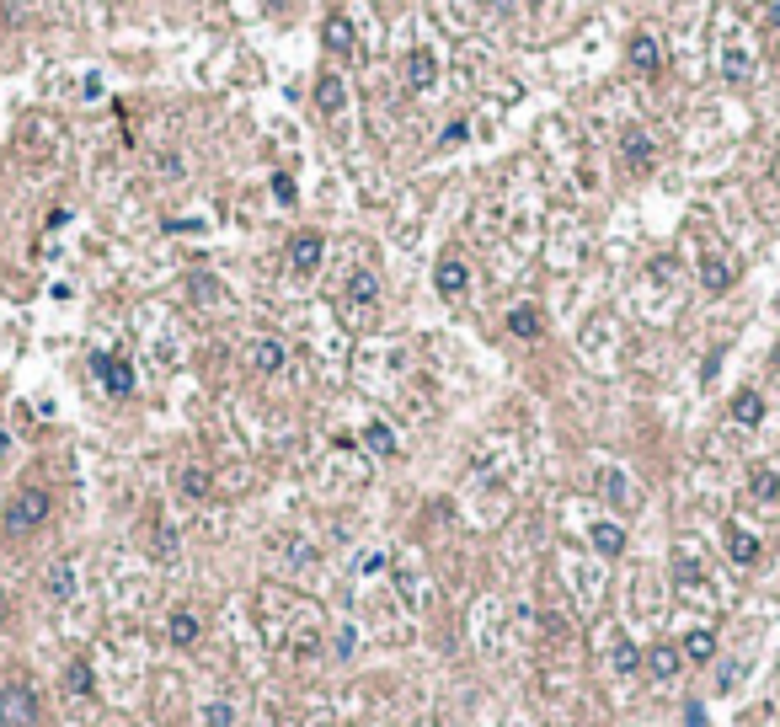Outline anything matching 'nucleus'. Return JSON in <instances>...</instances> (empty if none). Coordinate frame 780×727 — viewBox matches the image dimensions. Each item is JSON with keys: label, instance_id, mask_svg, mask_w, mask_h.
Returning a JSON list of instances; mask_svg holds the SVG:
<instances>
[{"label": "nucleus", "instance_id": "obj_1", "mask_svg": "<svg viewBox=\"0 0 780 727\" xmlns=\"http://www.w3.org/2000/svg\"><path fill=\"white\" fill-rule=\"evenodd\" d=\"M561 572L577 589V610L594 615L604 605V589H610V572H604V556H583V551H567L561 556Z\"/></svg>", "mask_w": 780, "mask_h": 727}, {"label": "nucleus", "instance_id": "obj_2", "mask_svg": "<svg viewBox=\"0 0 780 727\" xmlns=\"http://www.w3.org/2000/svg\"><path fill=\"white\" fill-rule=\"evenodd\" d=\"M49 514H54L49 492H43V487H22L17 498L6 503V519H0V524H6L11 540H22V535H38L43 524H49Z\"/></svg>", "mask_w": 780, "mask_h": 727}, {"label": "nucleus", "instance_id": "obj_3", "mask_svg": "<svg viewBox=\"0 0 780 727\" xmlns=\"http://www.w3.org/2000/svg\"><path fill=\"white\" fill-rule=\"evenodd\" d=\"M390 578H396V599H401L412 615H423V610L433 605L428 572H423V562H417L412 551H396V556H390Z\"/></svg>", "mask_w": 780, "mask_h": 727}, {"label": "nucleus", "instance_id": "obj_4", "mask_svg": "<svg viewBox=\"0 0 780 727\" xmlns=\"http://www.w3.org/2000/svg\"><path fill=\"white\" fill-rule=\"evenodd\" d=\"M43 722V695L27 679L0 685V727H38Z\"/></svg>", "mask_w": 780, "mask_h": 727}, {"label": "nucleus", "instance_id": "obj_5", "mask_svg": "<svg viewBox=\"0 0 780 727\" xmlns=\"http://www.w3.org/2000/svg\"><path fill=\"white\" fill-rule=\"evenodd\" d=\"M594 487H599V498L610 503V508H620V514H636V508H642V492H636L626 466H599L594 471Z\"/></svg>", "mask_w": 780, "mask_h": 727}, {"label": "nucleus", "instance_id": "obj_6", "mask_svg": "<svg viewBox=\"0 0 780 727\" xmlns=\"http://www.w3.org/2000/svg\"><path fill=\"white\" fill-rule=\"evenodd\" d=\"M476 647L487 658L508 653V621H503V599H481L476 605Z\"/></svg>", "mask_w": 780, "mask_h": 727}, {"label": "nucleus", "instance_id": "obj_7", "mask_svg": "<svg viewBox=\"0 0 780 727\" xmlns=\"http://www.w3.org/2000/svg\"><path fill=\"white\" fill-rule=\"evenodd\" d=\"M620 161H626V172L647 177L652 166H658V139H652L647 129H626L620 134Z\"/></svg>", "mask_w": 780, "mask_h": 727}, {"label": "nucleus", "instance_id": "obj_8", "mask_svg": "<svg viewBox=\"0 0 780 727\" xmlns=\"http://www.w3.org/2000/svg\"><path fill=\"white\" fill-rule=\"evenodd\" d=\"M91 369H97V380H102L107 396H134V364L123 359V353H97Z\"/></svg>", "mask_w": 780, "mask_h": 727}, {"label": "nucleus", "instance_id": "obj_9", "mask_svg": "<svg viewBox=\"0 0 780 727\" xmlns=\"http://www.w3.org/2000/svg\"><path fill=\"white\" fill-rule=\"evenodd\" d=\"M321 257H326V236H321V230H294V236H289V268L300 278L316 273Z\"/></svg>", "mask_w": 780, "mask_h": 727}, {"label": "nucleus", "instance_id": "obj_10", "mask_svg": "<svg viewBox=\"0 0 780 727\" xmlns=\"http://www.w3.org/2000/svg\"><path fill=\"white\" fill-rule=\"evenodd\" d=\"M604 663H610L615 674H636V669H642V647L631 642L626 626H610V631H604Z\"/></svg>", "mask_w": 780, "mask_h": 727}, {"label": "nucleus", "instance_id": "obj_11", "mask_svg": "<svg viewBox=\"0 0 780 727\" xmlns=\"http://www.w3.org/2000/svg\"><path fill=\"white\" fill-rule=\"evenodd\" d=\"M722 546H727V556H732L738 567H759V556H764L759 535H754V530H743L738 519H727V524H722Z\"/></svg>", "mask_w": 780, "mask_h": 727}, {"label": "nucleus", "instance_id": "obj_12", "mask_svg": "<svg viewBox=\"0 0 780 727\" xmlns=\"http://www.w3.org/2000/svg\"><path fill=\"white\" fill-rule=\"evenodd\" d=\"M374 300H380V278H374V268H353L348 273V311L353 316L364 311V321H374Z\"/></svg>", "mask_w": 780, "mask_h": 727}, {"label": "nucleus", "instance_id": "obj_13", "mask_svg": "<svg viewBox=\"0 0 780 727\" xmlns=\"http://www.w3.org/2000/svg\"><path fill=\"white\" fill-rule=\"evenodd\" d=\"M743 487H748V498L764 503V508H780V471L775 466H764V460H754V466L743 471Z\"/></svg>", "mask_w": 780, "mask_h": 727}, {"label": "nucleus", "instance_id": "obj_14", "mask_svg": "<svg viewBox=\"0 0 780 727\" xmlns=\"http://www.w3.org/2000/svg\"><path fill=\"white\" fill-rule=\"evenodd\" d=\"M695 273H700V289H706V295H727L732 278H738V268H732L722 252H706V257L695 262Z\"/></svg>", "mask_w": 780, "mask_h": 727}, {"label": "nucleus", "instance_id": "obj_15", "mask_svg": "<svg viewBox=\"0 0 780 727\" xmlns=\"http://www.w3.org/2000/svg\"><path fill=\"white\" fill-rule=\"evenodd\" d=\"M407 91H433L439 86V54L433 49H407Z\"/></svg>", "mask_w": 780, "mask_h": 727}, {"label": "nucleus", "instance_id": "obj_16", "mask_svg": "<svg viewBox=\"0 0 780 727\" xmlns=\"http://www.w3.org/2000/svg\"><path fill=\"white\" fill-rule=\"evenodd\" d=\"M321 49H332V54H358V27L342 17V11H326V22H321Z\"/></svg>", "mask_w": 780, "mask_h": 727}, {"label": "nucleus", "instance_id": "obj_17", "mask_svg": "<svg viewBox=\"0 0 780 727\" xmlns=\"http://www.w3.org/2000/svg\"><path fill=\"white\" fill-rule=\"evenodd\" d=\"M75 589H81V567H75L70 556H65V562H54L49 572H43V594H49L54 605H65V599H75Z\"/></svg>", "mask_w": 780, "mask_h": 727}, {"label": "nucleus", "instance_id": "obj_18", "mask_svg": "<svg viewBox=\"0 0 780 727\" xmlns=\"http://www.w3.org/2000/svg\"><path fill=\"white\" fill-rule=\"evenodd\" d=\"M342 107H348V81H342L337 70H321V75H316V113L337 118Z\"/></svg>", "mask_w": 780, "mask_h": 727}, {"label": "nucleus", "instance_id": "obj_19", "mask_svg": "<svg viewBox=\"0 0 780 727\" xmlns=\"http://www.w3.org/2000/svg\"><path fill=\"white\" fill-rule=\"evenodd\" d=\"M588 546H594V556H604V562H610V556L626 551V524L594 519V524H588Z\"/></svg>", "mask_w": 780, "mask_h": 727}, {"label": "nucleus", "instance_id": "obj_20", "mask_svg": "<svg viewBox=\"0 0 780 727\" xmlns=\"http://www.w3.org/2000/svg\"><path fill=\"white\" fill-rule=\"evenodd\" d=\"M198 637H204V615L198 610H171L166 615V642L171 647H198Z\"/></svg>", "mask_w": 780, "mask_h": 727}, {"label": "nucleus", "instance_id": "obj_21", "mask_svg": "<svg viewBox=\"0 0 780 727\" xmlns=\"http://www.w3.org/2000/svg\"><path fill=\"white\" fill-rule=\"evenodd\" d=\"M631 65L642 70V75H658L668 65V54H663V38H652V33H631Z\"/></svg>", "mask_w": 780, "mask_h": 727}, {"label": "nucleus", "instance_id": "obj_22", "mask_svg": "<svg viewBox=\"0 0 780 727\" xmlns=\"http://www.w3.org/2000/svg\"><path fill=\"white\" fill-rule=\"evenodd\" d=\"M358 439H364V450H369V455H380V460H396V455H401V439H396V428H390L385 417H369Z\"/></svg>", "mask_w": 780, "mask_h": 727}, {"label": "nucleus", "instance_id": "obj_23", "mask_svg": "<svg viewBox=\"0 0 780 727\" xmlns=\"http://www.w3.org/2000/svg\"><path fill=\"white\" fill-rule=\"evenodd\" d=\"M647 669H652V679H658V685H674L679 669H684V653H679L674 642H652V647H647Z\"/></svg>", "mask_w": 780, "mask_h": 727}, {"label": "nucleus", "instance_id": "obj_24", "mask_svg": "<svg viewBox=\"0 0 780 727\" xmlns=\"http://www.w3.org/2000/svg\"><path fill=\"white\" fill-rule=\"evenodd\" d=\"M433 284H439V295L460 300L465 289H471V268H465L460 257H439V268H433Z\"/></svg>", "mask_w": 780, "mask_h": 727}, {"label": "nucleus", "instance_id": "obj_25", "mask_svg": "<svg viewBox=\"0 0 780 727\" xmlns=\"http://www.w3.org/2000/svg\"><path fill=\"white\" fill-rule=\"evenodd\" d=\"M246 359H252V369H257V375H278V369L289 364V348L278 343V337H257V343L246 348Z\"/></svg>", "mask_w": 780, "mask_h": 727}, {"label": "nucleus", "instance_id": "obj_26", "mask_svg": "<svg viewBox=\"0 0 780 727\" xmlns=\"http://www.w3.org/2000/svg\"><path fill=\"white\" fill-rule=\"evenodd\" d=\"M508 332L519 337V343H540V337H545V311H540V305H513V311H508Z\"/></svg>", "mask_w": 780, "mask_h": 727}, {"label": "nucleus", "instance_id": "obj_27", "mask_svg": "<svg viewBox=\"0 0 780 727\" xmlns=\"http://www.w3.org/2000/svg\"><path fill=\"white\" fill-rule=\"evenodd\" d=\"M679 653H684V663H711L716 658V631L711 626H690L679 637Z\"/></svg>", "mask_w": 780, "mask_h": 727}, {"label": "nucleus", "instance_id": "obj_28", "mask_svg": "<svg viewBox=\"0 0 780 727\" xmlns=\"http://www.w3.org/2000/svg\"><path fill=\"white\" fill-rule=\"evenodd\" d=\"M177 492H182L187 503H204L209 492H214V476H209L204 466H182V471H177Z\"/></svg>", "mask_w": 780, "mask_h": 727}, {"label": "nucleus", "instance_id": "obj_29", "mask_svg": "<svg viewBox=\"0 0 780 727\" xmlns=\"http://www.w3.org/2000/svg\"><path fill=\"white\" fill-rule=\"evenodd\" d=\"M732 423H738V428H759L764 423V396L759 391H738V396H732Z\"/></svg>", "mask_w": 780, "mask_h": 727}, {"label": "nucleus", "instance_id": "obj_30", "mask_svg": "<svg viewBox=\"0 0 780 727\" xmlns=\"http://www.w3.org/2000/svg\"><path fill=\"white\" fill-rule=\"evenodd\" d=\"M187 295H193L198 305H209V311L230 300V295H225V284H220V278H209V273H193V278H187Z\"/></svg>", "mask_w": 780, "mask_h": 727}, {"label": "nucleus", "instance_id": "obj_31", "mask_svg": "<svg viewBox=\"0 0 780 727\" xmlns=\"http://www.w3.org/2000/svg\"><path fill=\"white\" fill-rule=\"evenodd\" d=\"M65 690H75V695H97V674H91V663H86V658H70V669H65Z\"/></svg>", "mask_w": 780, "mask_h": 727}, {"label": "nucleus", "instance_id": "obj_32", "mask_svg": "<svg viewBox=\"0 0 780 727\" xmlns=\"http://www.w3.org/2000/svg\"><path fill=\"white\" fill-rule=\"evenodd\" d=\"M722 70H727V81L738 86V81H748V54L738 49V43H727V54H722Z\"/></svg>", "mask_w": 780, "mask_h": 727}, {"label": "nucleus", "instance_id": "obj_33", "mask_svg": "<svg viewBox=\"0 0 780 727\" xmlns=\"http://www.w3.org/2000/svg\"><path fill=\"white\" fill-rule=\"evenodd\" d=\"M198 727H236V706H230V701H209Z\"/></svg>", "mask_w": 780, "mask_h": 727}, {"label": "nucleus", "instance_id": "obj_34", "mask_svg": "<svg viewBox=\"0 0 780 727\" xmlns=\"http://www.w3.org/2000/svg\"><path fill=\"white\" fill-rule=\"evenodd\" d=\"M150 551L161 556V562H171V556H177V530H171V524H155V546Z\"/></svg>", "mask_w": 780, "mask_h": 727}, {"label": "nucleus", "instance_id": "obj_35", "mask_svg": "<svg viewBox=\"0 0 780 727\" xmlns=\"http://www.w3.org/2000/svg\"><path fill=\"white\" fill-rule=\"evenodd\" d=\"M273 198H278V204H284V209H294V204H300V193H294L289 172H273Z\"/></svg>", "mask_w": 780, "mask_h": 727}, {"label": "nucleus", "instance_id": "obj_36", "mask_svg": "<svg viewBox=\"0 0 780 727\" xmlns=\"http://www.w3.org/2000/svg\"><path fill=\"white\" fill-rule=\"evenodd\" d=\"M465 134H471V123H465V118H455V123H449V129H444V139H439V145H460Z\"/></svg>", "mask_w": 780, "mask_h": 727}, {"label": "nucleus", "instance_id": "obj_37", "mask_svg": "<svg viewBox=\"0 0 780 727\" xmlns=\"http://www.w3.org/2000/svg\"><path fill=\"white\" fill-rule=\"evenodd\" d=\"M353 631H358V626H337V658L353 653Z\"/></svg>", "mask_w": 780, "mask_h": 727}, {"label": "nucleus", "instance_id": "obj_38", "mask_svg": "<svg viewBox=\"0 0 780 727\" xmlns=\"http://www.w3.org/2000/svg\"><path fill=\"white\" fill-rule=\"evenodd\" d=\"M764 17H770V33H780V0H770V11H764Z\"/></svg>", "mask_w": 780, "mask_h": 727}, {"label": "nucleus", "instance_id": "obj_39", "mask_svg": "<svg viewBox=\"0 0 780 727\" xmlns=\"http://www.w3.org/2000/svg\"><path fill=\"white\" fill-rule=\"evenodd\" d=\"M503 727H529L524 717H503Z\"/></svg>", "mask_w": 780, "mask_h": 727}, {"label": "nucleus", "instance_id": "obj_40", "mask_svg": "<svg viewBox=\"0 0 780 727\" xmlns=\"http://www.w3.org/2000/svg\"><path fill=\"white\" fill-rule=\"evenodd\" d=\"M6 450H11V439H6V433H0V455H6Z\"/></svg>", "mask_w": 780, "mask_h": 727}, {"label": "nucleus", "instance_id": "obj_41", "mask_svg": "<svg viewBox=\"0 0 780 727\" xmlns=\"http://www.w3.org/2000/svg\"><path fill=\"white\" fill-rule=\"evenodd\" d=\"M0 615H6V594H0Z\"/></svg>", "mask_w": 780, "mask_h": 727}, {"label": "nucleus", "instance_id": "obj_42", "mask_svg": "<svg viewBox=\"0 0 780 727\" xmlns=\"http://www.w3.org/2000/svg\"><path fill=\"white\" fill-rule=\"evenodd\" d=\"M775 177H780V156H775Z\"/></svg>", "mask_w": 780, "mask_h": 727}]
</instances>
